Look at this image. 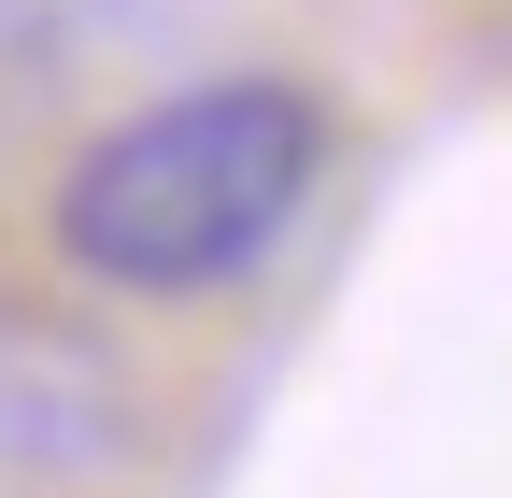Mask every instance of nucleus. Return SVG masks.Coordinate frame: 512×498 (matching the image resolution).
I'll use <instances>...</instances> for the list:
<instances>
[{
    "mask_svg": "<svg viewBox=\"0 0 512 498\" xmlns=\"http://www.w3.org/2000/svg\"><path fill=\"white\" fill-rule=\"evenodd\" d=\"M313 157H328V129H313L299 86H256V72L185 86V100L128 114V129H100V143L72 157V185H57V242H72V271L143 285V299L228 285L242 257H271V242L299 228Z\"/></svg>",
    "mask_w": 512,
    "mask_h": 498,
    "instance_id": "1",
    "label": "nucleus"
}]
</instances>
